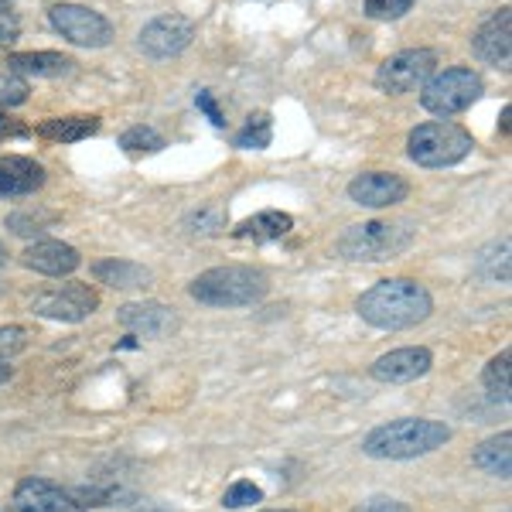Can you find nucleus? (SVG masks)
<instances>
[{"mask_svg":"<svg viewBox=\"0 0 512 512\" xmlns=\"http://www.w3.org/2000/svg\"><path fill=\"white\" fill-rule=\"evenodd\" d=\"M355 311H359V318L366 325L383 328V332H403V328H417L431 318L434 297L417 280H379L359 297Z\"/></svg>","mask_w":512,"mask_h":512,"instance_id":"nucleus-1","label":"nucleus"},{"mask_svg":"<svg viewBox=\"0 0 512 512\" xmlns=\"http://www.w3.org/2000/svg\"><path fill=\"white\" fill-rule=\"evenodd\" d=\"M451 441V427L444 420H427V417H403L379 424L376 431L366 434L362 441V454L379 461H410L424 458L437 448Z\"/></svg>","mask_w":512,"mask_h":512,"instance_id":"nucleus-2","label":"nucleus"},{"mask_svg":"<svg viewBox=\"0 0 512 512\" xmlns=\"http://www.w3.org/2000/svg\"><path fill=\"white\" fill-rule=\"evenodd\" d=\"M270 291V277L246 263H226V267H212L198 274L188 287V294L198 304L209 308H250L260 304Z\"/></svg>","mask_w":512,"mask_h":512,"instance_id":"nucleus-3","label":"nucleus"},{"mask_svg":"<svg viewBox=\"0 0 512 512\" xmlns=\"http://www.w3.org/2000/svg\"><path fill=\"white\" fill-rule=\"evenodd\" d=\"M414 236V222H362L338 236V253L352 263H383L410 250Z\"/></svg>","mask_w":512,"mask_h":512,"instance_id":"nucleus-4","label":"nucleus"},{"mask_svg":"<svg viewBox=\"0 0 512 512\" xmlns=\"http://www.w3.org/2000/svg\"><path fill=\"white\" fill-rule=\"evenodd\" d=\"M475 140L465 127L458 123H420L417 130H410L407 151L420 168H448L472 154Z\"/></svg>","mask_w":512,"mask_h":512,"instance_id":"nucleus-5","label":"nucleus"},{"mask_svg":"<svg viewBox=\"0 0 512 512\" xmlns=\"http://www.w3.org/2000/svg\"><path fill=\"white\" fill-rule=\"evenodd\" d=\"M478 96H482V76L472 69L437 72L420 86V103L434 117H454V113L468 110Z\"/></svg>","mask_w":512,"mask_h":512,"instance_id":"nucleus-6","label":"nucleus"},{"mask_svg":"<svg viewBox=\"0 0 512 512\" xmlns=\"http://www.w3.org/2000/svg\"><path fill=\"white\" fill-rule=\"evenodd\" d=\"M434 69H437V52H431V48H407V52H396L379 65L376 86L390 96L414 93V89H420L434 76Z\"/></svg>","mask_w":512,"mask_h":512,"instance_id":"nucleus-7","label":"nucleus"},{"mask_svg":"<svg viewBox=\"0 0 512 512\" xmlns=\"http://www.w3.org/2000/svg\"><path fill=\"white\" fill-rule=\"evenodd\" d=\"M48 21L62 38H69L72 45L82 48H106L113 41V24L103 18L93 7L82 4H55L48 11Z\"/></svg>","mask_w":512,"mask_h":512,"instance_id":"nucleus-8","label":"nucleus"},{"mask_svg":"<svg viewBox=\"0 0 512 512\" xmlns=\"http://www.w3.org/2000/svg\"><path fill=\"white\" fill-rule=\"evenodd\" d=\"M99 308V294L93 291L89 284H62V287H52V291L38 294L31 301V311L38 318H48V321H86L93 311Z\"/></svg>","mask_w":512,"mask_h":512,"instance_id":"nucleus-9","label":"nucleus"},{"mask_svg":"<svg viewBox=\"0 0 512 512\" xmlns=\"http://www.w3.org/2000/svg\"><path fill=\"white\" fill-rule=\"evenodd\" d=\"M195 38V24L185 18V14H164V18H154L140 31V52L151 55V59H171V55H181Z\"/></svg>","mask_w":512,"mask_h":512,"instance_id":"nucleus-10","label":"nucleus"},{"mask_svg":"<svg viewBox=\"0 0 512 512\" xmlns=\"http://www.w3.org/2000/svg\"><path fill=\"white\" fill-rule=\"evenodd\" d=\"M431 366H434L431 349H424V345H407V349H393V352L379 355L369 373H373L376 383L400 386V383H414V379L427 376Z\"/></svg>","mask_w":512,"mask_h":512,"instance_id":"nucleus-11","label":"nucleus"},{"mask_svg":"<svg viewBox=\"0 0 512 512\" xmlns=\"http://www.w3.org/2000/svg\"><path fill=\"white\" fill-rule=\"evenodd\" d=\"M14 512H86V506L48 478H24L14 489Z\"/></svg>","mask_w":512,"mask_h":512,"instance_id":"nucleus-12","label":"nucleus"},{"mask_svg":"<svg viewBox=\"0 0 512 512\" xmlns=\"http://www.w3.org/2000/svg\"><path fill=\"white\" fill-rule=\"evenodd\" d=\"M410 195V185L393 171H366V175L349 181V198L366 209H390Z\"/></svg>","mask_w":512,"mask_h":512,"instance_id":"nucleus-13","label":"nucleus"},{"mask_svg":"<svg viewBox=\"0 0 512 512\" xmlns=\"http://www.w3.org/2000/svg\"><path fill=\"white\" fill-rule=\"evenodd\" d=\"M117 321L127 332L144 335V338H168L178 332V311L168 308L161 301H140V304H123L117 311Z\"/></svg>","mask_w":512,"mask_h":512,"instance_id":"nucleus-14","label":"nucleus"},{"mask_svg":"<svg viewBox=\"0 0 512 512\" xmlns=\"http://www.w3.org/2000/svg\"><path fill=\"white\" fill-rule=\"evenodd\" d=\"M21 263L35 274L45 277H69L79 270V250L69 243H59V239H41V243L28 246L21 256Z\"/></svg>","mask_w":512,"mask_h":512,"instance_id":"nucleus-15","label":"nucleus"},{"mask_svg":"<svg viewBox=\"0 0 512 512\" xmlns=\"http://www.w3.org/2000/svg\"><path fill=\"white\" fill-rule=\"evenodd\" d=\"M472 45H475L478 59H485L489 65H499V69H509V55H512V14H509V7H502L499 14H492V18L475 31Z\"/></svg>","mask_w":512,"mask_h":512,"instance_id":"nucleus-16","label":"nucleus"},{"mask_svg":"<svg viewBox=\"0 0 512 512\" xmlns=\"http://www.w3.org/2000/svg\"><path fill=\"white\" fill-rule=\"evenodd\" d=\"M45 185V168L31 158H0V195H31Z\"/></svg>","mask_w":512,"mask_h":512,"instance_id":"nucleus-17","label":"nucleus"},{"mask_svg":"<svg viewBox=\"0 0 512 512\" xmlns=\"http://www.w3.org/2000/svg\"><path fill=\"white\" fill-rule=\"evenodd\" d=\"M93 277L99 284H110L117 291H140V287H151V270L140 267V263H130V260H99L93 263Z\"/></svg>","mask_w":512,"mask_h":512,"instance_id":"nucleus-18","label":"nucleus"},{"mask_svg":"<svg viewBox=\"0 0 512 512\" xmlns=\"http://www.w3.org/2000/svg\"><path fill=\"white\" fill-rule=\"evenodd\" d=\"M69 55H59V52H18V55H7V69L14 76H38V79H55V76H65L72 69Z\"/></svg>","mask_w":512,"mask_h":512,"instance_id":"nucleus-19","label":"nucleus"},{"mask_svg":"<svg viewBox=\"0 0 512 512\" xmlns=\"http://www.w3.org/2000/svg\"><path fill=\"white\" fill-rule=\"evenodd\" d=\"M294 229V219L287 216V212H277V209H267L260 212V216L239 222L233 229L236 239H246V243H274V239L287 236Z\"/></svg>","mask_w":512,"mask_h":512,"instance_id":"nucleus-20","label":"nucleus"},{"mask_svg":"<svg viewBox=\"0 0 512 512\" xmlns=\"http://www.w3.org/2000/svg\"><path fill=\"white\" fill-rule=\"evenodd\" d=\"M472 461H475V468H482L485 475L502 478V482H506L509 472H512V434L502 431V434L489 437V441H482L475 448Z\"/></svg>","mask_w":512,"mask_h":512,"instance_id":"nucleus-21","label":"nucleus"},{"mask_svg":"<svg viewBox=\"0 0 512 512\" xmlns=\"http://www.w3.org/2000/svg\"><path fill=\"white\" fill-rule=\"evenodd\" d=\"M99 130V117H55L45 120L38 127L41 137L48 140H62V144H72V140H86Z\"/></svg>","mask_w":512,"mask_h":512,"instance_id":"nucleus-22","label":"nucleus"},{"mask_svg":"<svg viewBox=\"0 0 512 512\" xmlns=\"http://www.w3.org/2000/svg\"><path fill=\"white\" fill-rule=\"evenodd\" d=\"M509 362H512V352L509 349H502L495 359H489V366H485V373H482V386H485V393H489V400L492 403H506L512 400V386H509Z\"/></svg>","mask_w":512,"mask_h":512,"instance_id":"nucleus-23","label":"nucleus"},{"mask_svg":"<svg viewBox=\"0 0 512 512\" xmlns=\"http://www.w3.org/2000/svg\"><path fill=\"white\" fill-rule=\"evenodd\" d=\"M270 140H274L270 113H253V117L246 120V127L233 137V144L243 147V151H263V147H270Z\"/></svg>","mask_w":512,"mask_h":512,"instance_id":"nucleus-24","label":"nucleus"},{"mask_svg":"<svg viewBox=\"0 0 512 512\" xmlns=\"http://www.w3.org/2000/svg\"><path fill=\"white\" fill-rule=\"evenodd\" d=\"M226 222L229 216L222 205H205V209H198L185 219V229L192 236H219L222 229H226Z\"/></svg>","mask_w":512,"mask_h":512,"instance_id":"nucleus-25","label":"nucleus"},{"mask_svg":"<svg viewBox=\"0 0 512 512\" xmlns=\"http://www.w3.org/2000/svg\"><path fill=\"white\" fill-rule=\"evenodd\" d=\"M55 222H59V216L55 212H14V216H7V229H11L14 236H38L45 233V229H52Z\"/></svg>","mask_w":512,"mask_h":512,"instance_id":"nucleus-26","label":"nucleus"},{"mask_svg":"<svg viewBox=\"0 0 512 512\" xmlns=\"http://www.w3.org/2000/svg\"><path fill=\"white\" fill-rule=\"evenodd\" d=\"M120 147L127 154H154L164 147V137L154 127H130L127 134L120 137Z\"/></svg>","mask_w":512,"mask_h":512,"instance_id":"nucleus-27","label":"nucleus"},{"mask_svg":"<svg viewBox=\"0 0 512 512\" xmlns=\"http://www.w3.org/2000/svg\"><path fill=\"white\" fill-rule=\"evenodd\" d=\"M256 502H263V492L256 489L253 482H233L222 495V506L226 509H246V506H256Z\"/></svg>","mask_w":512,"mask_h":512,"instance_id":"nucleus-28","label":"nucleus"},{"mask_svg":"<svg viewBox=\"0 0 512 512\" xmlns=\"http://www.w3.org/2000/svg\"><path fill=\"white\" fill-rule=\"evenodd\" d=\"M31 86L14 72H0V106H21L28 99Z\"/></svg>","mask_w":512,"mask_h":512,"instance_id":"nucleus-29","label":"nucleus"},{"mask_svg":"<svg viewBox=\"0 0 512 512\" xmlns=\"http://www.w3.org/2000/svg\"><path fill=\"white\" fill-rule=\"evenodd\" d=\"M414 7V0H366V14L373 21H396Z\"/></svg>","mask_w":512,"mask_h":512,"instance_id":"nucleus-30","label":"nucleus"},{"mask_svg":"<svg viewBox=\"0 0 512 512\" xmlns=\"http://www.w3.org/2000/svg\"><path fill=\"white\" fill-rule=\"evenodd\" d=\"M28 349V332L21 325H0V359Z\"/></svg>","mask_w":512,"mask_h":512,"instance_id":"nucleus-31","label":"nucleus"},{"mask_svg":"<svg viewBox=\"0 0 512 512\" xmlns=\"http://www.w3.org/2000/svg\"><path fill=\"white\" fill-rule=\"evenodd\" d=\"M352 512H410L407 502L400 499H386V495H376V499L362 502V506H355Z\"/></svg>","mask_w":512,"mask_h":512,"instance_id":"nucleus-32","label":"nucleus"},{"mask_svg":"<svg viewBox=\"0 0 512 512\" xmlns=\"http://www.w3.org/2000/svg\"><path fill=\"white\" fill-rule=\"evenodd\" d=\"M195 106H198V110H202L205 117H209L212 123H216V127H226V117H222V110H219L216 96H212L209 89H202V93L195 96Z\"/></svg>","mask_w":512,"mask_h":512,"instance_id":"nucleus-33","label":"nucleus"},{"mask_svg":"<svg viewBox=\"0 0 512 512\" xmlns=\"http://www.w3.org/2000/svg\"><path fill=\"white\" fill-rule=\"evenodd\" d=\"M21 35V24L14 14H7V11H0V48L4 45H11V41H18Z\"/></svg>","mask_w":512,"mask_h":512,"instance_id":"nucleus-34","label":"nucleus"},{"mask_svg":"<svg viewBox=\"0 0 512 512\" xmlns=\"http://www.w3.org/2000/svg\"><path fill=\"white\" fill-rule=\"evenodd\" d=\"M11 137H31V130L14 117H7V113H0V140H11Z\"/></svg>","mask_w":512,"mask_h":512,"instance_id":"nucleus-35","label":"nucleus"},{"mask_svg":"<svg viewBox=\"0 0 512 512\" xmlns=\"http://www.w3.org/2000/svg\"><path fill=\"white\" fill-rule=\"evenodd\" d=\"M11 376H14V369L7 366L4 359H0V386H4V383H7V379H11Z\"/></svg>","mask_w":512,"mask_h":512,"instance_id":"nucleus-36","label":"nucleus"},{"mask_svg":"<svg viewBox=\"0 0 512 512\" xmlns=\"http://www.w3.org/2000/svg\"><path fill=\"white\" fill-rule=\"evenodd\" d=\"M137 512H171V509H164V506H154V502H151V506H140Z\"/></svg>","mask_w":512,"mask_h":512,"instance_id":"nucleus-37","label":"nucleus"},{"mask_svg":"<svg viewBox=\"0 0 512 512\" xmlns=\"http://www.w3.org/2000/svg\"><path fill=\"white\" fill-rule=\"evenodd\" d=\"M7 260V250H4V243H0V263H4Z\"/></svg>","mask_w":512,"mask_h":512,"instance_id":"nucleus-38","label":"nucleus"},{"mask_svg":"<svg viewBox=\"0 0 512 512\" xmlns=\"http://www.w3.org/2000/svg\"><path fill=\"white\" fill-rule=\"evenodd\" d=\"M263 512H297V509H263Z\"/></svg>","mask_w":512,"mask_h":512,"instance_id":"nucleus-39","label":"nucleus"},{"mask_svg":"<svg viewBox=\"0 0 512 512\" xmlns=\"http://www.w3.org/2000/svg\"><path fill=\"white\" fill-rule=\"evenodd\" d=\"M0 294H4V284H0Z\"/></svg>","mask_w":512,"mask_h":512,"instance_id":"nucleus-40","label":"nucleus"},{"mask_svg":"<svg viewBox=\"0 0 512 512\" xmlns=\"http://www.w3.org/2000/svg\"><path fill=\"white\" fill-rule=\"evenodd\" d=\"M0 512H7V509H0Z\"/></svg>","mask_w":512,"mask_h":512,"instance_id":"nucleus-41","label":"nucleus"}]
</instances>
